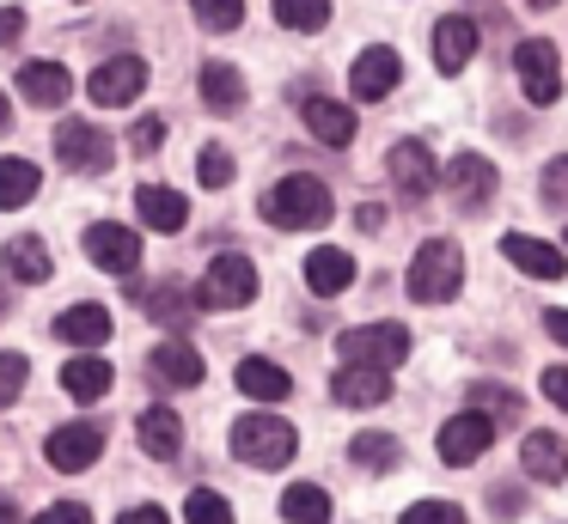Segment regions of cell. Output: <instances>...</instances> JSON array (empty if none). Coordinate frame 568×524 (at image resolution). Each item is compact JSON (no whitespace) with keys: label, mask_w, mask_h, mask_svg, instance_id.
I'll list each match as a JSON object with an SVG mask.
<instances>
[{"label":"cell","mask_w":568,"mask_h":524,"mask_svg":"<svg viewBox=\"0 0 568 524\" xmlns=\"http://www.w3.org/2000/svg\"><path fill=\"white\" fill-rule=\"evenodd\" d=\"M336 353H343V366H385V372H392V366L409 353V329L404 323L343 329V336H336Z\"/></svg>","instance_id":"277c9868"},{"label":"cell","mask_w":568,"mask_h":524,"mask_svg":"<svg viewBox=\"0 0 568 524\" xmlns=\"http://www.w3.org/2000/svg\"><path fill=\"white\" fill-rule=\"evenodd\" d=\"M348 458L361 463V470H397V458H404V445H397L392 433H355V445H348Z\"/></svg>","instance_id":"1f68e13d"},{"label":"cell","mask_w":568,"mask_h":524,"mask_svg":"<svg viewBox=\"0 0 568 524\" xmlns=\"http://www.w3.org/2000/svg\"><path fill=\"white\" fill-rule=\"evenodd\" d=\"M87 256L99 268H111V275H129V268L141 263V238L129 226H111V219H99V226H87Z\"/></svg>","instance_id":"5bb4252c"},{"label":"cell","mask_w":568,"mask_h":524,"mask_svg":"<svg viewBox=\"0 0 568 524\" xmlns=\"http://www.w3.org/2000/svg\"><path fill=\"white\" fill-rule=\"evenodd\" d=\"M196 177L209 183V189H226V183H233V153H226V146H202Z\"/></svg>","instance_id":"8d00e7d4"},{"label":"cell","mask_w":568,"mask_h":524,"mask_svg":"<svg viewBox=\"0 0 568 524\" xmlns=\"http://www.w3.org/2000/svg\"><path fill=\"white\" fill-rule=\"evenodd\" d=\"M526 7H556V0H526Z\"/></svg>","instance_id":"816d5d0a"},{"label":"cell","mask_w":568,"mask_h":524,"mask_svg":"<svg viewBox=\"0 0 568 524\" xmlns=\"http://www.w3.org/2000/svg\"><path fill=\"white\" fill-rule=\"evenodd\" d=\"M489 439H495V421L483 409H465V414H453V421L440 427V458L453 463V470H465L470 458L489 451Z\"/></svg>","instance_id":"30bf717a"},{"label":"cell","mask_w":568,"mask_h":524,"mask_svg":"<svg viewBox=\"0 0 568 524\" xmlns=\"http://www.w3.org/2000/svg\"><path fill=\"white\" fill-rule=\"evenodd\" d=\"M294 445H300V433L282 421V414H245V421H233V458L257 463V470L294 463Z\"/></svg>","instance_id":"3957f363"},{"label":"cell","mask_w":568,"mask_h":524,"mask_svg":"<svg viewBox=\"0 0 568 524\" xmlns=\"http://www.w3.org/2000/svg\"><path fill=\"white\" fill-rule=\"evenodd\" d=\"M385 171H392V183H397V195H409V202H422V195L434 189V153H428V141H397L392 146V158H385Z\"/></svg>","instance_id":"7c38bea8"},{"label":"cell","mask_w":568,"mask_h":524,"mask_svg":"<svg viewBox=\"0 0 568 524\" xmlns=\"http://www.w3.org/2000/svg\"><path fill=\"white\" fill-rule=\"evenodd\" d=\"M104 458V427L99 421H74V427H55L50 433V463L68 475L92 470V463Z\"/></svg>","instance_id":"8fae6325"},{"label":"cell","mask_w":568,"mask_h":524,"mask_svg":"<svg viewBox=\"0 0 568 524\" xmlns=\"http://www.w3.org/2000/svg\"><path fill=\"white\" fill-rule=\"evenodd\" d=\"M7 268L38 287V280H50L55 263H50V250H43V238H13V244H7Z\"/></svg>","instance_id":"4dcf8cb0"},{"label":"cell","mask_w":568,"mask_h":524,"mask_svg":"<svg viewBox=\"0 0 568 524\" xmlns=\"http://www.w3.org/2000/svg\"><path fill=\"white\" fill-rule=\"evenodd\" d=\"M116 524H165V512H160V506H129Z\"/></svg>","instance_id":"bcb514c9"},{"label":"cell","mask_w":568,"mask_h":524,"mask_svg":"<svg viewBox=\"0 0 568 524\" xmlns=\"http://www.w3.org/2000/svg\"><path fill=\"white\" fill-rule=\"evenodd\" d=\"M233 378H239V390H245L251 402H282L287 390H294V378H287L275 360H239Z\"/></svg>","instance_id":"484cf974"},{"label":"cell","mask_w":568,"mask_h":524,"mask_svg":"<svg viewBox=\"0 0 568 524\" xmlns=\"http://www.w3.org/2000/svg\"><path fill=\"white\" fill-rule=\"evenodd\" d=\"M300 116H306V129L318 134L324 146H348V141H355V110L336 104V97H306Z\"/></svg>","instance_id":"7402d4cb"},{"label":"cell","mask_w":568,"mask_h":524,"mask_svg":"<svg viewBox=\"0 0 568 524\" xmlns=\"http://www.w3.org/2000/svg\"><path fill=\"white\" fill-rule=\"evenodd\" d=\"M519 470H526L531 482L556 487V482L568 475V451H562V439H556V433H526V439H519Z\"/></svg>","instance_id":"e0dca14e"},{"label":"cell","mask_w":568,"mask_h":524,"mask_svg":"<svg viewBox=\"0 0 568 524\" xmlns=\"http://www.w3.org/2000/svg\"><path fill=\"white\" fill-rule=\"evenodd\" d=\"M55 158L68 171H111V134L87 116H68L55 122Z\"/></svg>","instance_id":"8992f818"},{"label":"cell","mask_w":568,"mask_h":524,"mask_svg":"<svg viewBox=\"0 0 568 524\" xmlns=\"http://www.w3.org/2000/svg\"><path fill=\"white\" fill-rule=\"evenodd\" d=\"M446 189H453L458 207H483L495 195V165L483 153H458L453 165H446Z\"/></svg>","instance_id":"2e32d148"},{"label":"cell","mask_w":568,"mask_h":524,"mask_svg":"<svg viewBox=\"0 0 568 524\" xmlns=\"http://www.w3.org/2000/svg\"><path fill=\"white\" fill-rule=\"evenodd\" d=\"M404 524H465V506H453V500H416L404 512Z\"/></svg>","instance_id":"74e56055"},{"label":"cell","mask_w":568,"mask_h":524,"mask_svg":"<svg viewBox=\"0 0 568 524\" xmlns=\"http://www.w3.org/2000/svg\"><path fill=\"white\" fill-rule=\"evenodd\" d=\"M458 287H465V256H458V244L428 238L416 250V263H409V299L446 305V299H458Z\"/></svg>","instance_id":"7a4b0ae2"},{"label":"cell","mask_w":568,"mask_h":524,"mask_svg":"<svg viewBox=\"0 0 568 524\" xmlns=\"http://www.w3.org/2000/svg\"><path fill=\"white\" fill-rule=\"evenodd\" d=\"M141 85H148V61H141V55H111V61H104V68L87 80V97H92L99 110H116V104H135Z\"/></svg>","instance_id":"ba28073f"},{"label":"cell","mask_w":568,"mask_h":524,"mask_svg":"<svg viewBox=\"0 0 568 524\" xmlns=\"http://www.w3.org/2000/svg\"><path fill=\"white\" fill-rule=\"evenodd\" d=\"M19 92L43 110H62L68 92H74V80H68V68H55V61H26V68H19Z\"/></svg>","instance_id":"ffe728a7"},{"label":"cell","mask_w":568,"mask_h":524,"mask_svg":"<svg viewBox=\"0 0 568 524\" xmlns=\"http://www.w3.org/2000/svg\"><path fill=\"white\" fill-rule=\"evenodd\" d=\"M55 336L74 341V348H104L111 341V311L104 305H74V311L55 317Z\"/></svg>","instance_id":"603a6c76"},{"label":"cell","mask_w":568,"mask_h":524,"mask_svg":"<svg viewBox=\"0 0 568 524\" xmlns=\"http://www.w3.org/2000/svg\"><path fill=\"white\" fill-rule=\"evenodd\" d=\"M7 122H13V104H7V92H0V134H7Z\"/></svg>","instance_id":"681fc988"},{"label":"cell","mask_w":568,"mask_h":524,"mask_svg":"<svg viewBox=\"0 0 568 524\" xmlns=\"http://www.w3.org/2000/svg\"><path fill=\"white\" fill-rule=\"evenodd\" d=\"M470 55H477V24L458 19V12L434 24V68H440V73H458V68H470Z\"/></svg>","instance_id":"d6986e66"},{"label":"cell","mask_w":568,"mask_h":524,"mask_svg":"<svg viewBox=\"0 0 568 524\" xmlns=\"http://www.w3.org/2000/svg\"><path fill=\"white\" fill-rule=\"evenodd\" d=\"M544 329H550V336L568 348V305H562V311H544Z\"/></svg>","instance_id":"7dc6e473"},{"label":"cell","mask_w":568,"mask_h":524,"mask_svg":"<svg viewBox=\"0 0 568 524\" xmlns=\"http://www.w3.org/2000/svg\"><path fill=\"white\" fill-rule=\"evenodd\" d=\"M190 305H202V299H190L184 287H160V292H153V299H148V317H160V323L184 329L190 317H196V311H190Z\"/></svg>","instance_id":"836d02e7"},{"label":"cell","mask_w":568,"mask_h":524,"mask_svg":"<svg viewBox=\"0 0 568 524\" xmlns=\"http://www.w3.org/2000/svg\"><path fill=\"white\" fill-rule=\"evenodd\" d=\"M202 104L221 110V116L245 104V80H239L233 61H202Z\"/></svg>","instance_id":"4316f807"},{"label":"cell","mask_w":568,"mask_h":524,"mask_svg":"<svg viewBox=\"0 0 568 524\" xmlns=\"http://www.w3.org/2000/svg\"><path fill=\"white\" fill-rule=\"evenodd\" d=\"M514 68H519V85H526L531 104H556V97H562V68H556V43H544V37H526V43L514 49Z\"/></svg>","instance_id":"52a82bcc"},{"label":"cell","mask_w":568,"mask_h":524,"mask_svg":"<svg viewBox=\"0 0 568 524\" xmlns=\"http://www.w3.org/2000/svg\"><path fill=\"white\" fill-rule=\"evenodd\" d=\"M282 518L287 524H331V494L318 482H294L282 494Z\"/></svg>","instance_id":"f1b7e54d"},{"label":"cell","mask_w":568,"mask_h":524,"mask_svg":"<svg viewBox=\"0 0 568 524\" xmlns=\"http://www.w3.org/2000/svg\"><path fill=\"white\" fill-rule=\"evenodd\" d=\"M361 226L379 232V226H385V207H379V202H367V207H361Z\"/></svg>","instance_id":"c3c4849f"},{"label":"cell","mask_w":568,"mask_h":524,"mask_svg":"<svg viewBox=\"0 0 568 524\" xmlns=\"http://www.w3.org/2000/svg\"><path fill=\"white\" fill-rule=\"evenodd\" d=\"M148 372L172 390H190V384H202V353L190 348V341H160V348L148 353Z\"/></svg>","instance_id":"ac0fdd59"},{"label":"cell","mask_w":568,"mask_h":524,"mask_svg":"<svg viewBox=\"0 0 568 524\" xmlns=\"http://www.w3.org/2000/svg\"><path fill=\"white\" fill-rule=\"evenodd\" d=\"M0 524H19V512H13V506H7V500H0Z\"/></svg>","instance_id":"f907efd6"},{"label":"cell","mask_w":568,"mask_h":524,"mask_svg":"<svg viewBox=\"0 0 568 524\" xmlns=\"http://www.w3.org/2000/svg\"><path fill=\"white\" fill-rule=\"evenodd\" d=\"M470 402H489V414H514L519 409V397H507V390H495V384H477Z\"/></svg>","instance_id":"b9f144b4"},{"label":"cell","mask_w":568,"mask_h":524,"mask_svg":"<svg viewBox=\"0 0 568 524\" xmlns=\"http://www.w3.org/2000/svg\"><path fill=\"white\" fill-rule=\"evenodd\" d=\"M544 397H550L556 409H568V366H550V372H544Z\"/></svg>","instance_id":"ee69618b"},{"label":"cell","mask_w":568,"mask_h":524,"mask_svg":"<svg viewBox=\"0 0 568 524\" xmlns=\"http://www.w3.org/2000/svg\"><path fill=\"white\" fill-rule=\"evenodd\" d=\"M397 80H404V61H397V49H385V43L361 49L355 68H348V85H355L361 104H379V97H392Z\"/></svg>","instance_id":"9c48e42d"},{"label":"cell","mask_w":568,"mask_h":524,"mask_svg":"<svg viewBox=\"0 0 568 524\" xmlns=\"http://www.w3.org/2000/svg\"><path fill=\"white\" fill-rule=\"evenodd\" d=\"M501 256L519 268V275H531V280H562V268H568V256L556 250V244L526 238V232H507V238H501Z\"/></svg>","instance_id":"9a60e30c"},{"label":"cell","mask_w":568,"mask_h":524,"mask_svg":"<svg viewBox=\"0 0 568 524\" xmlns=\"http://www.w3.org/2000/svg\"><path fill=\"white\" fill-rule=\"evenodd\" d=\"M38 524H92V512L87 506H80V500H55V506L50 512H43V518Z\"/></svg>","instance_id":"60d3db41"},{"label":"cell","mask_w":568,"mask_h":524,"mask_svg":"<svg viewBox=\"0 0 568 524\" xmlns=\"http://www.w3.org/2000/svg\"><path fill=\"white\" fill-rule=\"evenodd\" d=\"M62 390L74 402H99L111 390V360H68L62 366Z\"/></svg>","instance_id":"83f0119b"},{"label":"cell","mask_w":568,"mask_h":524,"mask_svg":"<svg viewBox=\"0 0 568 524\" xmlns=\"http://www.w3.org/2000/svg\"><path fill=\"white\" fill-rule=\"evenodd\" d=\"M26 353H0V409H7V402L19 397V390H26Z\"/></svg>","instance_id":"f35d334b"},{"label":"cell","mask_w":568,"mask_h":524,"mask_svg":"<svg viewBox=\"0 0 568 524\" xmlns=\"http://www.w3.org/2000/svg\"><path fill=\"white\" fill-rule=\"evenodd\" d=\"M263 219L270 226H282V232H312V226H324L331 219V189H324L318 177H282L270 195H263Z\"/></svg>","instance_id":"6da1fadb"},{"label":"cell","mask_w":568,"mask_h":524,"mask_svg":"<svg viewBox=\"0 0 568 524\" xmlns=\"http://www.w3.org/2000/svg\"><path fill=\"white\" fill-rule=\"evenodd\" d=\"M135 207H141V219H148L153 232H184V219H190V202L178 189H165V183H141Z\"/></svg>","instance_id":"44dd1931"},{"label":"cell","mask_w":568,"mask_h":524,"mask_svg":"<svg viewBox=\"0 0 568 524\" xmlns=\"http://www.w3.org/2000/svg\"><path fill=\"white\" fill-rule=\"evenodd\" d=\"M196 299L209 305V311H239V305H251L257 299V268H251V256H239V250L214 256Z\"/></svg>","instance_id":"5b68a950"},{"label":"cell","mask_w":568,"mask_h":524,"mask_svg":"<svg viewBox=\"0 0 568 524\" xmlns=\"http://www.w3.org/2000/svg\"><path fill=\"white\" fill-rule=\"evenodd\" d=\"M129 141H135V153H153V146H160L165 141V122H135V134H129Z\"/></svg>","instance_id":"7bdbcfd3"},{"label":"cell","mask_w":568,"mask_h":524,"mask_svg":"<svg viewBox=\"0 0 568 524\" xmlns=\"http://www.w3.org/2000/svg\"><path fill=\"white\" fill-rule=\"evenodd\" d=\"M190 12H196L209 31H233V24L245 19V0H190Z\"/></svg>","instance_id":"d590c367"},{"label":"cell","mask_w":568,"mask_h":524,"mask_svg":"<svg viewBox=\"0 0 568 524\" xmlns=\"http://www.w3.org/2000/svg\"><path fill=\"white\" fill-rule=\"evenodd\" d=\"M184 518H190V524H233V506H226V500L214 494V487H190Z\"/></svg>","instance_id":"e575fe53"},{"label":"cell","mask_w":568,"mask_h":524,"mask_svg":"<svg viewBox=\"0 0 568 524\" xmlns=\"http://www.w3.org/2000/svg\"><path fill=\"white\" fill-rule=\"evenodd\" d=\"M38 165L31 158H0V207H26L38 195Z\"/></svg>","instance_id":"f546056e"},{"label":"cell","mask_w":568,"mask_h":524,"mask_svg":"<svg viewBox=\"0 0 568 524\" xmlns=\"http://www.w3.org/2000/svg\"><path fill=\"white\" fill-rule=\"evenodd\" d=\"M275 19L287 31H324L331 24V0H275Z\"/></svg>","instance_id":"d6a6232c"},{"label":"cell","mask_w":568,"mask_h":524,"mask_svg":"<svg viewBox=\"0 0 568 524\" xmlns=\"http://www.w3.org/2000/svg\"><path fill=\"white\" fill-rule=\"evenodd\" d=\"M544 202L550 207L568 202V158H550V171H544Z\"/></svg>","instance_id":"ab89813d"},{"label":"cell","mask_w":568,"mask_h":524,"mask_svg":"<svg viewBox=\"0 0 568 524\" xmlns=\"http://www.w3.org/2000/svg\"><path fill=\"white\" fill-rule=\"evenodd\" d=\"M135 439H141L148 458H178V451H184V427H178L172 409H148L135 421Z\"/></svg>","instance_id":"d4e9b609"},{"label":"cell","mask_w":568,"mask_h":524,"mask_svg":"<svg viewBox=\"0 0 568 524\" xmlns=\"http://www.w3.org/2000/svg\"><path fill=\"white\" fill-rule=\"evenodd\" d=\"M348 280H355V256H348V250H331V244H324V250H312V256H306V287L318 292V299L343 292Z\"/></svg>","instance_id":"cb8c5ba5"},{"label":"cell","mask_w":568,"mask_h":524,"mask_svg":"<svg viewBox=\"0 0 568 524\" xmlns=\"http://www.w3.org/2000/svg\"><path fill=\"white\" fill-rule=\"evenodd\" d=\"M331 397L343 402V409H373V402L392 397V372H385V366H336Z\"/></svg>","instance_id":"4fadbf2b"},{"label":"cell","mask_w":568,"mask_h":524,"mask_svg":"<svg viewBox=\"0 0 568 524\" xmlns=\"http://www.w3.org/2000/svg\"><path fill=\"white\" fill-rule=\"evenodd\" d=\"M19 31H26V12H19V7H0V43H19Z\"/></svg>","instance_id":"f6af8a7d"}]
</instances>
